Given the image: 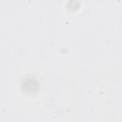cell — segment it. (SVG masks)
I'll return each mask as SVG.
<instances>
[{"label": "cell", "mask_w": 122, "mask_h": 122, "mask_svg": "<svg viewBox=\"0 0 122 122\" xmlns=\"http://www.w3.org/2000/svg\"><path fill=\"white\" fill-rule=\"evenodd\" d=\"M21 89L26 94L34 93L39 90V83L34 78L26 77L21 81Z\"/></svg>", "instance_id": "cell-1"}]
</instances>
